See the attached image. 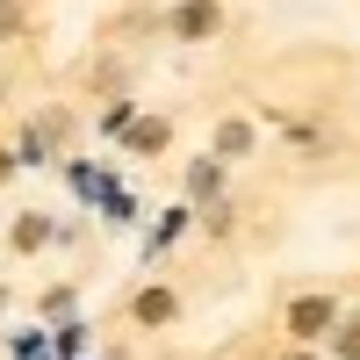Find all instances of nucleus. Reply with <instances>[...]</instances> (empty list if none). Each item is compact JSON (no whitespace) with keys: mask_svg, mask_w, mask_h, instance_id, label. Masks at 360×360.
I'll use <instances>...</instances> for the list:
<instances>
[{"mask_svg":"<svg viewBox=\"0 0 360 360\" xmlns=\"http://www.w3.org/2000/svg\"><path fill=\"white\" fill-rule=\"evenodd\" d=\"M288 324H295V339H317L324 324H332V295H303V303L288 310Z\"/></svg>","mask_w":360,"mask_h":360,"instance_id":"2","label":"nucleus"},{"mask_svg":"<svg viewBox=\"0 0 360 360\" xmlns=\"http://www.w3.org/2000/svg\"><path fill=\"white\" fill-rule=\"evenodd\" d=\"M173 310H180V303H173L166 288H144V295H137V317H144V324H166Z\"/></svg>","mask_w":360,"mask_h":360,"instance_id":"6","label":"nucleus"},{"mask_svg":"<svg viewBox=\"0 0 360 360\" xmlns=\"http://www.w3.org/2000/svg\"><path fill=\"white\" fill-rule=\"evenodd\" d=\"M44 238H51V217H37V209H29V217H22V224L8 231V245H15V252H37Z\"/></svg>","mask_w":360,"mask_h":360,"instance_id":"4","label":"nucleus"},{"mask_svg":"<svg viewBox=\"0 0 360 360\" xmlns=\"http://www.w3.org/2000/svg\"><path fill=\"white\" fill-rule=\"evenodd\" d=\"M130 144H137V152H159V144H166V123H159V115H152V123H137Z\"/></svg>","mask_w":360,"mask_h":360,"instance_id":"8","label":"nucleus"},{"mask_svg":"<svg viewBox=\"0 0 360 360\" xmlns=\"http://www.w3.org/2000/svg\"><path fill=\"white\" fill-rule=\"evenodd\" d=\"M166 29H173L180 44H202V37H217V29H224V8H217V0H180V8L166 15Z\"/></svg>","mask_w":360,"mask_h":360,"instance_id":"1","label":"nucleus"},{"mask_svg":"<svg viewBox=\"0 0 360 360\" xmlns=\"http://www.w3.org/2000/svg\"><path fill=\"white\" fill-rule=\"evenodd\" d=\"M22 22H29V15H22V0H0V44H15V37H22Z\"/></svg>","mask_w":360,"mask_h":360,"instance_id":"7","label":"nucleus"},{"mask_svg":"<svg viewBox=\"0 0 360 360\" xmlns=\"http://www.w3.org/2000/svg\"><path fill=\"white\" fill-rule=\"evenodd\" d=\"M217 188H224V159H195L188 166V195L195 202H217Z\"/></svg>","mask_w":360,"mask_h":360,"instance_id":"3","label":"nucleus"},{"mask_svg":"<svg viewBox=\"0 0 360 360\" xmlns=\"http://www.w3.org/2000/svg\"><path fill=\"white\" fill-rule=\"evenodd\" d=\"M238 152H252V123H238V115H231V123L217 130V159H238Z\"/></svg>","mask_w":360,"mask_h":360,"instance_id":"5","label":"nucleus"},{"mask_svg":"<svg viewBox=\"0 0 360 360\" xmlns=\"http://www.w3.org/2000/svg\"><path fill=\"white\" fill-rule=\"evenodd\" d=\"M339 353H346V360H360V317H353V324H339Z\"/></svg>","mask_w":360,"mask_h":360,"instance_id":"9","label":"nucleus"}]
</instances>
